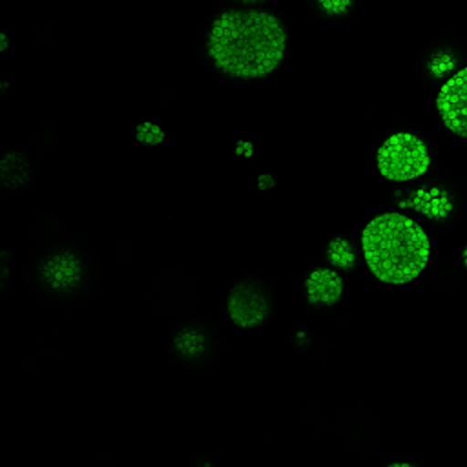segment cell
<instances>
[{"label":"cell","mask_w":467,"mask_h":467,"mask_svg":"<svg viewBox=\"0 0 467 467\" xmlns=\"http://www.w3.org/2000/svg\"><path fill=\"white\" fill-rule=\"evenodd\" d=\"M285 31L265 11H226L212 26L208 53L215 66L239 78H261L272 73L285 53Z\"/></svg>","instance_id":"cell-1"},{"label":"cell","mask_w":467,"mask_h":467,"mask_svg":"<svg viewBox=\"0 0 467 467\" xmlns=\"http://www.w3.org/2000/svg\"><path fill=\"white\" fill-rule=\"evenodd\" d=\"M363 255L372 274L392 285L414 279L427 265L429 239L420 224L401 213L374 217L361 234Z\"/></svg>","instance_id":"cell-2"},{"label":"cell","mask_w":467,"mask_h":467,"mask_svg":"<svg viewBox=\"0 0 467 467\" xmlns=\"http://www.w3.org/2000/svg\"><path fill=\"white\" fill-rule=\"evenodd\" d=\"M431 157L421 139L412 133H396L378 150V170L389 181H409L429 170Z\"/></svg>","instance_id":"cell-3"},{"label":"cell","mask_w":467,"mask_h":467,"mask_svg":"<svg viewBox=\"0 0 467 467\" xmlns=\"http://www.w3.org/2000/svg\"><path fill=\"white\" fill-rule=\"evenodd\" d=\"M436 108L443 124L452 133L467 137V67L441 86L436 97Z\"/></svg>","instance_id":"cell-4"},{"label":"cell","mask_w":467,"mask_h":467,"mask_svg":"<svg viewBox=\"0 0 467 467\" xmlns=\"http://www.w3.org/2000/svg\"><path fill=\"white\" fill-rule=\"evenodd\" d=\"M228 314L232 321L239 327H255L268 314L266 299L246 285H239L232 290L228 297Z\"/></svg>","instance_id":"cell-5"},{"label":"cell","mask_w":467,"mask_h":467,"mask_svg":"<svg viewBox=\"0 0 467 467\" xmlns=\"http://www.w3.org/2000/svg\"><path fill=\"white\" fill-rule=\"evenodd\" d=\"M341 292H343V281L334 270L317 268L306 279V296L310 305H316V303L334 305L341 297Z\"/></svg>","instance_id":"cell-6"},{"label":"cell","mask_w":467,"mask_h":467,"mask_svg":"<svg viewBox=\"0 0 467 467\" xmlns=\"http://www.w3.org/2000/svg\"><path fill=\"white\" fill-rule=\"evenodd\" d=\"M44 277L53 288H67L78 281L80 265L71 254H60L46 265Z\"/></svg>","instance_id":"cell-7"},{"label":"cell","mask_w":467,"mask_h":467,"mask_svg":"<svg viewBox=\"0 0 467 467\" xmlns=\"http://www.w3.org/2000/svg\"><path fill=\"white\" fill-rule=\"evenodd\" d=\"M328 259L343 268H350L354 265L352 246L345 239H334L328 246Z\"/></svg>","instance_id":"cell-8"},{"label":"cell","mask_w":467,"mask_h":467,"mask_svg":"<svg viewBox=\"0 0 467 467\" xmlns=\"http://www.w3.org/2000/svg\"><path fill=\"white\" fill-rule=\"evenodd\" d=\"M175 347L182 354H197L204 348V337L199 332H184V334L177 336Z\"/></svg>","instance_id":"cell-9"},{"label":"cell","mask_w":467,"mask_h":467,"mask_svg":"<svg viewBox=\"0 0 467 467\" xmlns=\"http://www.w3.org/2000/svg\"><path fill=\"white\" fill-rule=\"evenodd\" d=\"M137 139L146 144H159L164 139V133L159 126H155L151 122H142L137 128Z\"/></svg>","instance_id":"cell-10"},{"label":"cell","mask_w":467,"mask_h":467,"mask_svg":"<svg viewBox=\"0 0 467 467\" xmlns=\"http://www.w3.org/2000/svg\"><path fill=\"white\" fill-rule=\"evenodd\" d=\"M352 0H319L321 7L328 13H343Z\"/></svg>","instance_id":"cell-11"},{"label":"cell","mask_w":467,"mask_h":467,"mask_svg":"<svg viewBox=\"0 0 467 467\" xmlns=\"http://www.w3.org/2000/svg\"><path fill=\"white\" fill-rule=\"evenodd\" d=\"M463 263H465V266H467V246L463 248Z\"/></svg>","instance_id":"cell-12"},{"label":"cell","mask_w":467,"mask_h":467,"mask_svg":"<svg viewBox=\"0 0 467 467\" xmlns=\"http://www.w3.org/2000/svg\"><path fill=\"white\" fill-rule=\"evenodd\" d=\"M241 2H246V4H254V2H263V0H241Z\"/></svg>","instance_id":"cell-13"}]
</instances>
